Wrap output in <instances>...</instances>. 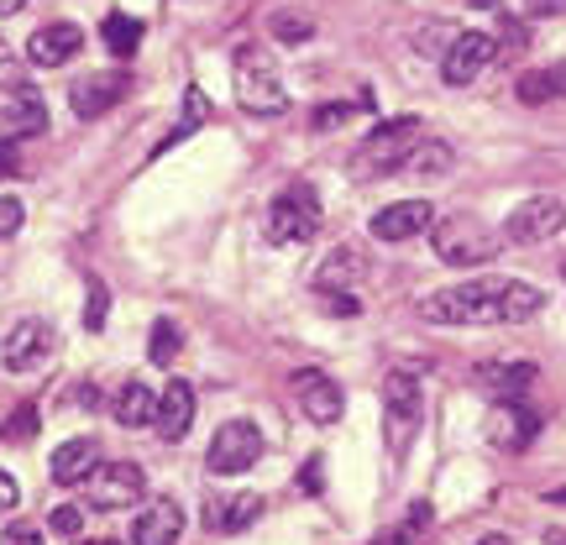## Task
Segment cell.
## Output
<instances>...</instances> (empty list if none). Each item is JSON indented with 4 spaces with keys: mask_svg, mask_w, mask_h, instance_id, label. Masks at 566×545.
I'll return each mask as SVG.
<instances>
[{
    "mask_svg": "<svg viewBox=\"0 0 566 545\" xmlns=\"http://www.w3.org/2000/svg\"><path fill=\"white\" fill-rule=\"evenodd\" d=\"M11 174H17V147L0 137V179H11Z\"/></svg>",
    "mask_w": 566,
    "mask_h": 545,
    "instance_id": "7bdbcfd3",
    "label": "cell"
},
{
    "mask_svg": "<svg viewBox=\"0 0 566 545\" xmlns=\"http://www.w3.org/2000/svg\"><path fill=\"white\" fill-rule=\"evenodd\" d=\"M48 352H53V331L42 321H21L0 346V367L6 373H38L48 363Z\"/></svg>",
    "mask_w": 566,
    "mask_h": 545,
    "instance_id": "7c38bea8",
    "label": "cell"
},
{
    "mask_svg": "<svg viewBox=\"0 0 566 545\" xmlns=\"http://www.w3.org/2000/svg\"><path fill=\"white\" fill-rule=\"evenodd\" d=\"M189 425H195V388L184 384V378H174V384H163V394H158V420H153V430H158L168 446H179L184 436H189Z\"/></svg>",
    "mask_w": 566,
    "mask_h": 545,
    "instance_id": "2e32d148",
    "label": "cell"
},
{
    "mask_svg": "<svg viewBox=\"0 0 566 545\" xmlns=\"http://www.w3.org/2000/svg\"><path fill=\"white\" fill-rule=\"evenodd\" d=\"M367 258L357 252V247H331V258L321 263V273H315V289L321 294H357L367 279Z\"/></svg>",
    "mask_w": 566,
    "mask_h": 545,
    "instance_id": "ac0fdd59",
    "label": "cell"
},
{
    "mask_svg": "<svg viewBox=\"0 0 566 545\" xmlns=\"http://www.w3.org/2000/svg\"><path fill=\"white\" fill-rule=\"evenodd\" d=\"M294 388H300V409H304V420L310 425H336L342 420V409H346V394L325 373H300L294 378Z\"/></svg>",
    "mask_w": 566,
    "mask_h": 545,
    "instance_id": "e0dca14e",
    "label": "cell"
},
{
    "mask_svg": "<svg viewBox=\"0 0 566 545\" xmlns=\"http://www.w3.org/2000/svg\"><path fill=\"white\" fill-rule=\"evenodd\" d=\"M541 436V415L525 409L520 399H499V409L488 415V441L504 446V451H525Z\"/></svg>",
    "mask_w": 566,
    "mask_h": 545,
    "instance_id": "4fadbf2b",
    "label": "cell"
},
{
    "mask_svg": "<svg viewBox=\"0 0 566 545\" xmlns=\"http://www.w3.org/2000/svg\"><path fill=\"white\" fill-rule=\"evenodd\" d=\"M566 231V205L556 195H535V200L514 205L504 221V242L509 247H541L551 237H562Z\"/></svg>",
    "mask_w": 566,
    "mask_h": 545,
    "instance_id": "ba28073f",
    "label": "cell"
},
{
    "mask_svg": "<svg viewBox=\"0 0 566 545\" xmlns=\"http://www.w3.org/2000/svg\"><path fill=\"white\" fill-rule=\"evenodd\" d=\"M48 525L59 530V535H69V541H80V530H84V509L80 504H59L53 509V520Z\"/></svg>",
    "mask_w": 566,
    "mask_h": 545,
    "instance_id": "8d00e7d4",
    "label": "cell"
},
{
    "mask_svg": "<svg viewBox=\"0 0 566 545\" xmlns=\"http://www.w3.org/2000/svg\"><path fill=\"white\" fill-rule=\"evenodd\" d=\"M147 357H153V367L174 363V357H179V325H174V321L153 325V336H147Z\"/></svg>",
    "mask_w": 566,
    "mask_h": 545,
    "instance_id": "4dcf8cb0",
    "label": "cell"
},
{
    "mask_svg": "<svg viewBox=\"0 0 566 545\" xmlns=\"http://www.w3.org/2000/svg\"><path fill=\"white\" fill-rule=\"evenodd\" d=\"M472 6H483V11H504V0H472Z\"/></svg>",
    "mask_w": 566,
    "mask_h": 545,
    "instance_id": "bcb514c9",
    "label": "cell"
},
{
    "mask_svg": "<svg viewBox=\"0 0 566 545\" xmlns=\"http://www.w3.org/2000/svg\"><path fill=\"white\" fill-rule=\"evenodd\" d=\"M237 101L247 116H283L289 111V95H283V80L268 59V48H237Z\"/></svg>",
    "mask_w": 566,
    "mask_h": 545,
    "instance_id": "7a4b0ae2",
    "label": "cell"
},
{
    "mask_svg": "<svg viewBox=\"0 0 566 545\" xmlns=\"http://www.w3.org/2000/svg\"><path fill=\"white\" fill-rule=\"evenodd\" d=\"M147 493V472L137 462H101L84 478V499L90 509H132Z\"/></svg>",
    "mask_w": 566,
    "mask_h": 545,
    "instance_id": "9c48e42d",
    "label": "cell"
},
{
    "mask_svg": "<svg viewBox=\"0 0 566 545\" xmlns=\"http://www.w3.org/2000/svg\"><path fill=\"white\" fill-rule=\"evenodd\" d=\"M499 300H504V279H472V283H451L436 289L420 304V321L430 325H499Z\"/></svg>",
    "mask_w": 566,
    "mask_h": 545,
    "instance_id": "6da1fadb",
    "label": "cell"
},
{
    "mask_svg": "<svg viewBox=\"0 0 566 545\" xmlns=\"http://www.w3.org/2000/svg\"><path fill=\"white\" fill-rule=\"evenodd\" d=\"M478 545H509V535H483Z\"/></svg>",
    "mask_w": 566,
    "mask_h": 545,
    "instance_id": "7dc6e473",
    "label": "cell"
},
{
    "mask_svg": "<svg viewBox=\"0 0 566 545\" xmlns=\"http://www.w3.org/2000/svg\"><path fill=\"white\" fill-rule=\"evenodd\" d=\"M420 430V384L415 373H388L384 384V436H388V451L405 457L409 441Z\"/></svg>",
    "mask_w": 566,
    "mask_h": 545,
    "instance_id": "8992f818",
    "label": "cell"
},
{
    "mask_svg": "<svg viewBox=\"0 0 566 545\" xmlns=\"http://www.w3.org/2000/svg\"><path fill=\"white\" fill-rule=\"evenodd\" d=\"M430 242H436V258L451 268H483L499 258L504 237H493L483 221L472 216H446L441 226H430Z\"/></svg>",
    "mask_w": 566,
    "mask_h": 545,
    "instance_id": "3957f363",
    "label": "cell"
},
{
    "mask_svg": "<svg viewBox=\"0 0 566 545\" xmlns=\"http://www.w3.org/2000/svg\"><path fill=\"white\" fill-rule=\"evenodd\" d=\"M499 59H504V53H525V42H530V32H525V21H514V17H504V11H499Z\"/></svg>",
    "mask_w": 566,
    "mask_h": 545,
    "instance_id": "1f68e13d",
    "label": "cell"
},
{
    "mask_svg": "<svg viewBox=\"0 0 566 545\" xmlns=\"http://www.w3.org/2000/svg\"><path fill=\"white\" fill-rule=\"evenodd\" d=\"M493 59H499V42L488 38V32H457V42L446 48V59H441V80L451 84V90H457V84H472Z\"/></svg>",
    "mask_w": 566,
    "mask_h": 545,
    "instance_id": "30bf717a",
    "label": "cell"
},
{
    "mask_svg": "<svg viewBox=\"0 0 566 545\" xmlns=\"http://www.w3.org/2000/svg\"><path fill=\"white\" fill-rule=\"evenodd\" d=\"M346 116H352V105H321V111L310 116V126H315V132H331V126H342Z\"/></svg>",
    "mask_w": 566,
    "mask_h": 545,
    "instance_id": "f35d334b",
    "label": "cell"
},
{
    "mask_svg": "<svg viewBox=\"0 0 566 545\" xmlns=\"http://www.w3.org/2000/svg\"><path fill=\"white\" fill-rule=\"evenodd\" d=\"M21 504V488H17V478H11V472H0V520H6V514H11V509Z\"/></svg>",
    "mask_w": 566,
    "mask_h": 545,
    "instance_id": "ab89813d",
    "label": "cell"
},
{
    "mask_svg": "<svg viewBox=\"0 0 566 545\" xmlns=\"http://www.w3.org/2000/svg\"><path fill=\"white\" fill-rule=\"evenodd\" d=\"M514 95H520L525 105L566 101V59H562V63H546V69H530V74H520Z\"/></svg>",
    "mask_w": 566,
    "mask_h": 545,
    "instance_id": "603a6c76",
    "label": "cell"
},
{
    "mask_svg": "<svg viewBox=\"0 0 566 545\" xmlns=\"http://www.w3.org/2000/svg\"><path fill=\"white\" fill-rule=\"evenodd\" d=\"M111 415H116V425H126V430H142V425L158 420V394L147 384H126L122 394H116Z\"/></svg>",
    "mask_w": 566,
    "mask_h": 545,
    "instance_id": "cb8c5ba5",
    "label": "cell"
},
{
    "mask_svg": "<svg viewBox=\"0 0 566 545\" xmlns=\"http://www.w3.org/2000/svg\"><path fill=\"white\" fill-rule=\"evenodd\" d=\"M541 310H546V294H541L535 283L504 279V300H499V315H504V325H525V321H535Z\"/></svg>",
    "mask_w": 566,
    "mask_h": 545,
    "instance_id": "4316f807",
    "label": "cell"
},
{
    "mask_svg": "<svg viewBox=\"0 0 566 545\" xmlns=\"http://www.w3.org/2000/svg\"><path fill=\"white\" fill-rule=\"evenodd\" d=\"M263 457V430L252 420H226L216 436H210V451H205V467L216 478H242L247 467H258Z\"/></svg>",
    "mask_w": 566,
    "mask_h": 545,
    "instance_id": "5b68a950",
    "label": "cell"
},
{
    "mask_svg": "<svg viewBox=\"0 0 566 545\" xmlns=\"http://www.w3.org/2000/svg\"><path fill=\"white\" fill-rule=\"evenodd\" d=\"M430 221H436L430 200H399V205H384L367 231H373L378 242H409V237H420Z\"/></svg>",
    "mask_w": 566,
    "mask_h": 545,
    "instance_id": "5bb4252c",
    "label": "cell"
},
{
    "mask_svg": "<svg viewBox=\"0 0 566 545\" xmlns=\"http://www.w3.org/2000/svg\"><path fill=\"white\" fill-rule=\"evenodd\" d=\"M0 545H48V541H42V530H38V525H27V520H17V525H6V530H0Z\"/></svg>",
    "mask_w": 566,
    "mask_h": 545,
    "instance_id": "74e56055",
    "label": "cell"
},
{
    "mask_svg": "<svg viewBox=\"0 0 566 545\" xmlns=\"http://www.w3.org/2000/svg\"><path fill=\"white\" fill-rule=\"evenodd\" d=\"M42 126H48V111H42V101H32V95H21V101L0 105V137L17 142V137H38Z\"/></svg>",
    "mask_w": 566,
    "mask_h": 545,
    "instance_id": "484cf974",
    "label": "cell"
},
{
    "mask_svg": "<svg viewBox=\"0 0 566 545\" xmlns=\"http://www.w3.org/2000/svg\"><path fill=\"white\" fill-rule=\"evenodd\" d=\"M184 535V509L174 499H158V504H147L132 520V545H179Z\"/></svg>",
    "mask_w": 566,
    "mask_h": 545,
    "instance_id": "d6986e66",
    "label": "cell"
},
{
    "mask_svg": "<svg viewBox=\"0 0 566 545\" xmlns=\"http://www.w3.org/2000/svg\"><path fill=\"white\" fill-rule=\"evenodd\" d=\"M268 32L279 42H310L315 38V21L304 17V11H273V17H268Z\"/></svg>",
    "mask_w": 566,
    "mask_h": 545,
    "instance_id": "f1b7e54d",
    "label": "cell"
},
{
    "mask_svg": "<svg viewBox=\"0 0 566 545\" xmlns=\"http://www.w3.org/2000/svg\"><path fill=\"white\" fill-rule=\"evenodd\" d=\"M126 90H132V80H126L122 69H101V74H84V80L69 90V105H74L80 122H95V116H105L111 105L122 101Z\"/></svg>",
    "mask_w": 566,
    "mask_h": 545,
    "instance_id": "8fae6325",
    "label": "cell"
},
{
    "mask_svg": "<svg viewBox=\"0 0 566 545\" xmlns=\"http://www.w3.org/2000/svg\"><path fill=\"white\" fill-rule=\"evenodd\" d=\"M562 279H566V263H562Z\"/></svg>",
    "mask_w": 566,
    "mask_h": 545,
    "instance_id": "681fc988",
    "label": "cell"
},
{
    "mask_svg": "<svg viewBox=\"0 0 566 545\" xmlns=\"http://www.w3.org/2000/svg\"><path fill=\"white\" fill-rule=\"evenodd\" d=\"M258 514H263V499H258V493H231V499L210 493V499H205V525L216 530V535H237V530H247Z\"/></svg>",
    "mask_w": 566,
    "mask_h": 545,
    "instance_id": "44dd1931",
    "label": "cell"
},
{
    "mask_svg": "<svg viewBox=\"0 0 566 545\" xmlns=\"http://www.w3.org/2000/svg\"><path fill=\"white\" fill-rule=\"evenodd\" d=\"M430 530V504H415L405 514V525L394 530V535H384V545H399V541H415V535H424Z\"/></svg>",
    "mask_w": 566,
    "mask_h": 545,
    "instance_id": "d6a6232c",
    "label": "cell"
},
{
    "mask_svg": "<svg viewBox=\"0 0 566 545\" xmlns=\"http://www.w3.org/2000/svg\"><path fill=\"white\" fill-rule=\"evenodd\" d=\"M321 231V200H315V189L310 184H289L273 210H268V237L273 242H310Z\"/></svg>",
    "mask_w": 566,
    "mask_h": 545,
    "instance_id": "52a82bcc",
    "label": "cell"
},
{
    "mask_svg": "<svg viewBox=\"0 0 566 545\" xmlns=\"http://www.w3.org/2000/svg\"><path fill=\"white\" fill-rule=\"evenodd\" d=\"M420 137V116H394V122H378L367 132V142L357 147V158H352V174L357 179H378V174H399V163L409 158V147Z\"/></svg>",
    "mask_w": 566,
    "mask_h": 545,
    "instance_id": "277c9868",
    "label": "cell"
},
{
    "mask_svg": "<svg viewBox=\"0 0 566 545\" xmlns=\"http://www.w3.org/2000/svg\"><path fill=\"white\" fill-rule=\"evenodd\" d=\"M95 467H101V446H95V436H74V441H63L59 451H53L48 472H53V483L59 488H80Z\"/></svg>",
    "mask_w": 566,
    "mask_h": 545,
    "instance_id": "ffe728a7",
    "label": "cell"
},
{
    "mask_svg": "<svg viewBox=\"0 0 566 545\" xmlns=\"http://www.w3.org/2000/svg\"><path fill=\"white\" fill-rule=\"evenodd\" d=\"M84 48V32L74 27V21H53V27H38L32 32V42H27V59L38 63V69H59V63L80 59Z\"/></svg>",
    "mask_w": 566,
    "mask_h": 545,
    "instance_id": "9a60e30c",
    "label": "cell"
},
{
    "mask_svg": "<svg viewBox=\"0 0 566 545\" xmlns=\"http://www.w3.org/2000/svg\"><path fill=\"white\" fill-rule=\"evenodd\" d=\"M562 11H566V0H525V17H535V21H541V17H562Z\"/></svg>",
    "mask_w": 566,
    "mask_h": 545,
    "instance_id": "b9f144b4",
    "label": "cell"
},
{
    "mask_svg": "<svg viewBox=\"0 0 566 545\" xmlns=\"http://www.w3.org/2000/svg\"><path fill=\"white\" fill-rule=\"evenodd\" d=\"M101 38H105V48L116 53V59H132L142 48V21L137 17H122V11H111L105 17V27H101Z\"/></svg>",
    "mask_w": 566,
    "mask_h": 545,
    "instance_id": "83f0119b",
    "label": "cell"
},
{
    "mask_svg": "<svg viewBox=\"0 0 566 545\" xmlns=\"http://www.w3.org/2000/svg\"><path fill=\"white\" fill-rule=\"evenodd\" d=\"M325 304H331V315H342V321H352V315H363V304H357V294H325Z\"/></svg>",
    "mask_w": 566,
    "mask_h": 545,
    "instance_id": "60d3db41",
    "label": "cell"
},
{
    "mask_svg": "<svg viewBox=\"0 0 566 545\" xmlns=\"http://www.w3.org/2000/svg\"><path fill=\"white\" fill-rule=\"evenodd\" d=\"M74 545H122V541H74Z\"/></svg>",
    "mask_w": 566,
    "mask_h": 545,
    "instance_id": "c3c4849f",
    "label": "cell"
},
{
    "mask_svg": "<svg viewBox=\"0 0 566 545\" xmlns=\"http://www.w3.org/2000/svg\"><path fill=\"white\" fill-rule=\"evenodd\" d=\"M321 488V462H304V493H315Z\"/></svg>",
    "mask_w": 566,
    "mask_h": 545,
    "instance_id": "ee69618b",
    "label": "cell"
},
{
    "mask_svg": "<svg viewBox=\"0 0 566 545\" xmlns=\"http://www.w3.org/2000/svg\"><path fill=\"white\" fill-rule=\"evenodd\" d=\"M451 163H457V153L446 142H415L409 158L399 163V174L405 179H441V174H451Z\"/></svg>",
    "mask_w": 566,
    "mask_h": 545,
    "instance_id": "d4e9b609",
    "label": "cell"
},
{
    "mask_svg": "<svg viewBox=\"0 0 566 545\" xmlns=\"http://www.w3.org/2000/svg\"><path fill=\"white\" fill-rule=\"evenodd\" d=\"M457 42V27H446V21H430L420 32V48L430 53V59H446V48Z\"/></svg>",
    "mask_w": 566,
    "mask_h": 545,
    "instance_id": "836d02e7",
    "label": "cell"
},
{
    "mask_svg": "<svg viewBox=\"0 0 566 545\" xmlns=\"http://www.w3.org/2000/svg\"><path fill=\"white\" fill-rule=\"evenodd\" d=\"M21 221H27V210H21L17 195H0V242H11L21 231Z\"/></svg>",
    "mask_w": 566,
    "mask_h": 545,
    "instance_id": "d590c367",
    "label": "cell"
},
{
    "mask_svg": "<svg viewBox=\"0 0 566 545\" xmlns=\"http://www.w3.org/2000/svg\"><path fill=\"white\" fill-rule=\"evenodd\" d=\"M472 378L483 388H493L499 399H525L530 388L541 384V367L535 363H478L472 367Z\"/></svg>",
    "mask_w": 566,
    "mask_h": 545,
    "instance_id": "7402d4cb",
    "label": "cell"
},
{
    "mask_svg": "<svg viewBox=\"0 0 566 545\" xmlns=\"http://www.w3.org/2000/svg\"><path fill=\"white\" fill-rule=\"evenodd\" d=\"M38 425H42L38 405H21L17 415H6V420H0V441H6V446H21V441H32V436H38Z\"/></svg>",
    "mask_w": 566,
    "mask_h": 545,
    "instance_id": "f546056e",
    "label": "cell"
},
{
    "mask_svg": "<svg viewBox=\"0 0 566 545\" xmlns=\"http://www.w3.org/2000/svg\"><path fill=\"white\" fill-rule=\"evenodd\" d=\"M105 310H111V294H105L101 279H90V304H84V325L90 331H105Z\"/></svg>",
    "mask_w": 566,
    "mask_h": 545,
    "instance_id": "e575fe53",
    "label": "cell"
},
{
    "mask_svg": "<svg viewBox=\"0 0 566 545\" xmlns=\"http://www.w3.org/2000/svg\"><path fill=\"white\" fill-rule=\"evenodd\" d=\"M21 6H27V0H0V17H17Z\"/></svg>",
    "mask_w": 566,
    "mask_h": 545,
    "instance_id": "f6af8a7d",
    "label": "cell"
}]
</instances>
